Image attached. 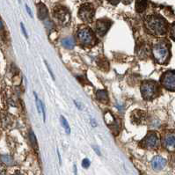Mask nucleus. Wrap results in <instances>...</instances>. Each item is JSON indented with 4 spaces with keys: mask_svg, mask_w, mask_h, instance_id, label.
Instances as JSON below:
<instances>
[{
    "mask_svg": "<svg viewBox=\"0 0 175 175\" xmlns=\"http://www.w3.org/2000/svg\"><path fill=\"white\" fill-rule=\"evenodd\" d=\"M79 18L85 22H92L93 16H94V9L91 4H85L83 5L79 12Z\"/></svg>",
    "mask_w": 175,
    "mask_h": 175,
    "instance_id": "20e7f679",
    "label": "nucleus"
},
{
    "mask_svg": "<svg viewBox=\"0 0 175 175\" xmlns=\"http://www.w3.org/2000/svg\"><path fill=\"white\" fill-rule=\"evenodd\" d=\"M0 158H1V161L3 162L4 164H5V165L11 166V165H13V159L12 157H10V156H7V155H4V156H1V157H0Z\"/></svg>",
    "mask_w": 175,
    "mask_h": 175,
    "instance_id": "f3484780",
    "label": "nucleus"
},
{
    "mask_svg": "<svg viewBox=\"0 0 175 175\" xmlns=\"http://www.w3.org/2000/svg\"><path fill=\"white\" fill-rule=\"evenodd\" d=\"M26 9H27V12H28V13L33 18V13H32V11H31V9L28 7V5H26Z\"/></svg>",
    "mask_w": 175,
    "mask_h": 175,
    "instance_id": "5701e85b",
    "label": "nucleus"
},
{
    "mask_svg": "<svg viewBox=\"0 0 175 175\" xmlns=\"http://www.w3.org/2000/svg\"><path fill=\"white\" fill-rule=\"evenodd\" d=\"M62 45L64 47L65 49H72L75 46V41H74V38L71 36L66 37L64 39L62 40Z\"/></svg>",
    "mask_w": 175,
    "mask_h": 175,
    "instance_id": "4468645a",
    "label": "nucleus"
},
{
    "mask_svg": "<svg viewBox=\"0 0 175 175\" xmlns=\"http://www.w3.org/2000/svg\"><path fill=\"white\" fill-rule=\"evenodd\" d=\"M90 165H91V163H90V160L88 158H85L82 161V166L84 168H88L90 166Z\"/></svg>",
    "mask_w": 175,
    "mask_h": 175,
    "instance_id": "6ab92c4d",
    "label": "nucleus"
},
{
    "mask_svg": "<svg viewBox=\"0 0 175 175\" xmlns=\"http://www.w3.org/2000/svg\"><path fill=\"white\" fill-rule=\"evenodd\" d=\"M78 38H79V42L85 45L91 44L93 42V34L89 28L80 29L78 33Z\"/></svg>",
    "mask_w": 175,
    "mask_h": 175,
    "instance_id": "0eeeda50",
    "label": "nucleus"
},
{
    "mask_svg": "<svg viewBox=\"0 0 175 175\" xmlns=\"http://www.w3.org/2000/svg\"><path fill=\"white\" fill-rule=\"evenodd\" d=\"M5 172V167L4 165L0 164V175H4Z\"/></svg>",
    "mask_w": 175,
    "mask_h": 175,
    "instance_id": "aec40b11",
    "label": "nucleus"
},
{
    "mask_svg": "<svg viewBox=\"0 0 175 175\" xmlns=\"http://www.w3.org/2000/svg\"><path fill=\"white\" fill-rule=\"evenodd\" d=\"M172 39H174V24H172Z\"/></svg>",
    "mask_w": 175,
    "mask_h": 175,
    "instance_id": "b1692460",
    "label": "nucleus"
},
{
    "mask_svg": "<svg viewBox=\"0 0 175 175\" xmlns=\"http://www.w3.org/2000/svg\"><path fill=\"white\" fill-rule=\"evenodd\" d=\"M151 165H152L153 170L160 171L166 166V160L164 157H160V156H156V157L152 158Z\"/></svg>",
    "mask_w": 175,
    "mask_h": 175,
    "instance_id": "9d476101",
    "label": "nucleus"
},
{
    "mask_svg": "<svg viewBox=\"0 0 175 175\" xmlns=\"http://www.w3.org/2000/svg\"><path fill=\"white\" fill-rule=\"evenodd\" d=\"M37 10H38V17L40 19H45L48 17V9H47L46 5L42 3H39L37 5Z\"/></svg>",
    "mask_w": 175,
    "mask_h": 175,
    "instance_id": "ddd939ff",
    "label": "nucleus"
},
{
    "mask_svg": "<svg viewBox=\"0 0 175 175\" xmlns=\"http://www.w3.org/2000/svg\"><path fill=\"white\" fill-rule=\"evenodd\" d=\"M152 53L155 57V59L159 63V64H164L168 60L169 57V48L167 46L166 42H157L156 43L153 49H152Z\"/></svg>",
    "mask_w": 175,
    "mask_h": 175,
    "instance_id": "f03ea898",
    "label": "nucleus"
},
{
    "mask_svg": "<svg viewBox=\"0 0 175 175\" xmlns=\"http://www.w3.org/2000/svg\"><path fill=\"white\" fill-rule=\"evenodd\" d=\"M163 144H164V146H165L167 150H169V151H174V135H173V134H168V135L165 136V137L163 139Z\"/></svg>",
    "mask_w": 175,
    "mask_h": 175,
    "instance_id": "9b49d317",
    "label": "nucleus"
},
{
    "mask_svg": "<svg viewBox=\"0 0 175 175\" xmlns=\"http://www.w3.org/2000/svg\"><path fill=\"white\" fill-rule=\"evenodd\" d=\"M109 3H110L111 5H117L119 3H120V1L121 0H107Z\"/></svg>",
    "mask_w": 175,
    "mask_h": 175,
    "instance_id": "412c9836",
    "label": "nucleus"
},
{
    "mask_svg": "<svg viewBox=\"0 0 175 175\" xmlns=\"http://www.w3.org/2000/svg\"><path fill=\"white\" fill-rule=\"evenodd\" d=\"M131 118H132L133 122L139 124L145 119V113L141 110L134 111L132 113V115H131Z\"/></svg>",
    "mask_w": 175,
    "mask_h": 175,
    "instance_id": "f8f14e48",
    "label": "nucleus"
},
{
    "mask_svg": "<svg viewBox=\"0 0 175 175\" xmlns=\"http://www.w3.org/2000/svg\"><path fill=\"white\" fill-rule=\"evenodd\" d=\"M2 28H3V24H2V22L0 21V30H1Z\"/></svg>",
    "mask_w": 175,
    "mask_h": 175,
    "instance_id": "c85d7f7f",
    "label": "nucleus"
},
{
    "mask_svg": "<svg viewBox=\"0 0 175 175\" xmlns=\"http://www.w3.org/2000/svg\"><path fill=\"white\" fill-rule=\"evenodd\" d=\"M143 144L144 147L148 149H155L158 145V138H157V135L154 133H149L143 138Z\"/></svg>",
    "mask_w": 175,
    "mask_h": 175,
    "instance_id": "6e6552de",
    "label": "nucleus"
},
{
    "mask_svg": "<svg viewBox=\"0 0 175 175\" xmlns=\"http://www.w3.org/2000/svg\"><path fill=\"white\" fill-rule=\"evenodd\" d=\"M161 83L164 87L170 91L175 90V73L172 70H169L163 75L161 79Z\"/></svg>",
    "mask_w": 175,
    "mask_h": 175,
    "instance_id": "423d86ee",
    "label": "nucleus"
},
{
    "mask_svg": "<svg viewBox=\"0 0 175 175\" xmlns=\"http://www.w3.org/2000/svg\"><path fill=\"white\" fill-rule=\"evenodd\" d=\"M93 148H94V151H95V152H97V154L100 156V151L98 150V148H97V147H93Z\"/></svg>",
    "mask_w": 175,
    "mask_h": 175,
    "instance_id": "a878e982",
    "label": "nucleus"
},
{
    "mask_svg": "<svg viewBox=\"0 0 175 175\" xmlns=\"http://www.w3.org/2000/svg\"><path fill=\"white\" fill-rule=\"evenodd\" d=\"M111 26V22L107 19H99L96 23L97 33L100 36H103Z\"/></svg>",
    "mask_w": 175,
    "mask_h": 175,
    "instance_id": "1a4fd4ad",
    "label": "nucleus"
},
{
    "mask_svg": "<svg viewBox=\"0 0 175 175\" xmlns=\"http://www.w3.org/2000/svg\"><path fill=\"white\" fill-rule=\"evenodd\" d=\"M54 15H55V18L59 20L60 23L66 25L69 22L70 15H69V11L64 6L55 7V11H54Z\"/></svg>",
    "mask_w": 175,
    "mask_h": 175,
    "instance_id": "39448f33",
    "label": "nucleus"
},
{
    "mask_svg": "<svg viewBox=\"0 0 175 175\" xmlns=\"http://www.w3.org/2000/svg\"><path fill=\"white\" fill-rule=\"evenodd\" d=\"M121 2H122L124 5H129V4L132 2V0H121Z\"/></svg>",
    "mask_w": 175,
    "mask_h": 175,
    "instance_id": "393cba45",
    "label": "nucleus"
},
{
    "mask_svg": "<svg viewBox=\"0 0 175 175\" xmlns=\"http://www.w3.org/2000/svg\"><path fill=\"white\" fill-rule=\"evenodd\" d=\"M13 175H24V174H22V173L19 172H15V173H13Z\"/></svg>",
    "mask_w": 175,
    "mask_h": 175,
    "instance_id": "bb28decb",
    "label": "nucleus"
},
{
    "mask_svg": "<svg viewBox=\"0 0 175 175\" xmlns=\"http://www.w3.org/2000/svg\"><path fill=\"white\" fill-rule=\"evenodd\" d=\"M96 96L98 100L100 101H101L102 103H106L108 101V96H107V93L105 90H99L97 92Z\"/></svg>",
    "mask_w": 175,
    "mask_h": 175,
    "instance_id": "2eb2a0df",
    "label": "nucleus"
},
{
    "mask_svg": "<svg viewBox=\"0 0 175 175\" xmlns=\"http://www.w3.org/2000/svg\"><path fill=\"white\" fill-rule=\"evenodd\" d=\"M147 8V0H139L136 2V10L137 13H143Z\"/></svg>",
    "mask_w": 175,
    "mask_h": 175,
    "instance_id": "dca6fc26",
    "label": "nucleus"
},
{
    "mask_svg": "<svg viewBox=\"0 0 175 175\" xmlns=\"http://www.w3.org/2000/svg\"><path fill=\"white\" fill-rule=\"evenodd\" d=\"M157 90V85L152 81H145L142 84L141 86L142 95L146 100H150L156 96Z\"/></svg>",
    "mask_w": 175,
    "mask_h": 175,
    "instance_id": "7ed1b4c3",
    "label": "nucleus"
},
{
    "mask_svg": "<svg viewBox=\"0 0 175 175\" xmlns=\"http://www.w3.org/2000/svg\"><path fill=\"white\" fill-rule=\"evenodd\" d=\"M145 26L149 32L157 36L164 35L167 30V24L166 20L157 15H152L148 17L145 21Z\"/></svg>",
    "mask_w": 175,
    "mask_h": 175,
    "instance_id": "f257e3e1",
    "label": "nucleus"
},
{
    "mask_svg": "<svg viewBox=\"0 0 175 175\" xmlns=\"http://www.w3.org/2000/svg\"><path fill=\"white\" fill-rule=\"evenodd\" d=\"M93 124V126L95 127L96 126V123H95V121H94V120H92V125Z\"/></svg>",
    "mask_w": 175,
    "mask_h": 175,
    "instance_id": "cd10ccee",
    "label": "nucleus"
},
{
    "mask_svg": "<svg viewBox=\"0 0 175 175\" xmlns=\"http://www.w3.org/2000/svg\"><path fill=\"white\" fill-rule=\"evenodd\" d=\"M61 122H62L63 127L64 128L66 133L69 135V134L70 133V128H69V123H68V121H67V120L65 119L64 116H61Z\"/></svg>",
    "mask_w": 175,
    "mask_h": 175,
    "instance_id": "a211bd4d",
    "label": "nucleus"
},
{
    "mask_svg": "<svg viewBox=\"0 0 175 175\" xmlns=\"http://www.w3.org/2000/svg\"><path fill=\"white\" fill-rule=\"evenodd\" d=\"M20 26H21V29H22V31H23L24 33V35H25V37L26 38H28V33H27V31H26V28H25V27H24V24L21 23L20 24Z\"/></svg>",
    "mask_w": 175,
    "mask_h": 175,
    "instance_id": "4be33fe9",
    "label": "nucleus"
}]
</instances>
